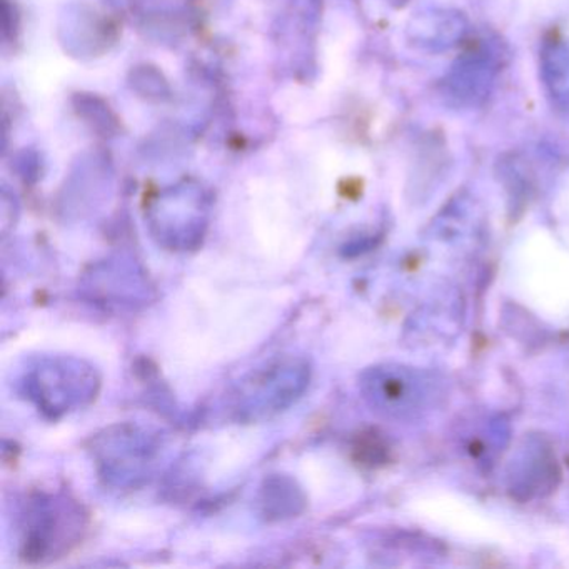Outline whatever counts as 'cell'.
Listing matches in <instances>:
<instances>
[{"label":"cell","instance_id":"5","mask_svg":"<svg viewBox=\"0 0 569 569\" xmlns=\"http://www.w3.org/2000/svg\"><path fill=\"white\" fill-rule=\"evenodd\" d=\"M102 465L106 466V478L121 479L142 478L146 468L152 465L151 439L142 432L119 431L116 435H106L102 439Z\"/></svg>","mask_w":569,"mask_h":569},{"label":"cell","instance_id":"1","mask_svg":"<svg viewBox=\"0 0 569 569\" xmlns=\"http://www.w3.org/2000/svg\"><path fill=\"white\" fill-rule=\"evenodd\" d=\"M311 369L298 358L269 362L246 376L231 396V411L241 421H259L286 411L309 386Z\"/></svg>","mask_w":569,"mask_h":569},{"label":"cell","instance_id":"2","mask_svg":"<svg viewBox=\"0 0 569 569\" xmlns=\"http://www.w3.org/2000/svg\"><path fill=\"white\" fill-rule=\"evenodd\" d=\"M29 398L46 415L58 418L91 402L98 395L94 369L72 358H51L39 362L28 378Z\"/></svg>","mask_w":569,"mask_h":569},{"label":"cell","instance_id":"3","mask_svg":"<svg viewBox=\"0 0 569 569\" xmlns=\"http://www.w3.org/2000/svg\"><path fill=\"white\" fill-rule=\"evenodd\" d=\"M82 529L84 515L76 502L61 496L36 499L26 518V558L42 561L69 551Z\"/></svg>","mask_w":569,"mask_h":569},{"label":"cell","instance_id":"4","mask_svg":"<svg viewBox=\"0 0 569 569\" xmlns=\"http://www.w3.org/2000/svg\"><path fill=\"white\" fill-rule=\"evenodd\" d=\"M362 392L376 411L386 416H409L425 408L429 382L416 372L398 366H379L366 372Z\"/></svg>","mask_w":569,"mask_h":569}]
</instances>
